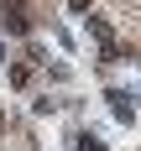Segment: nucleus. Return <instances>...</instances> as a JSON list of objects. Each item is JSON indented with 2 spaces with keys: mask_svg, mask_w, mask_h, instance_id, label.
Instances as JSON below:
<instances>
[{
  "mask_svg": "<svg viewBox=\"0 0 141 151\" xmlns=\"http://www.w3.org/2000/svg\"><path fill=\"white\" fill-rule=\"evenodd\" d=\"M5 31H16V37H26L31 31V16H26V0H5Z\"/></svg>",
  "mask_w": 141,
  "mask_h": 151,
  "instance_id": "obj_1",
  "label": "nucleus"
},
{
  "mask_svg": "<svg viewBox=\"0 0 141 151\" xmlns=\"http://www.w3.org/2000/svg\"><path fill=\"white\" fill-rule=\"evenodd\" d=\"M78 151H105V146H99V141H84V146H78Z\"/></svg>",
  "mask_w": 141,
  "mask_h": 151,
  "instance_id": "obj_2",
  "label": "nucleus"
}]
</instances>
